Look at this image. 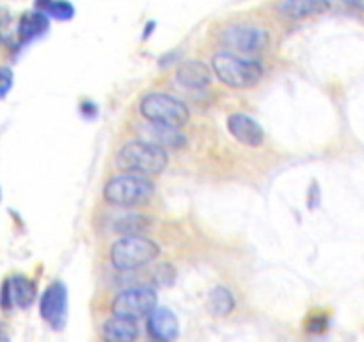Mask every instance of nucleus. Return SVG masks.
Masks as SVG:
<instances>
[{
	"label": "nucleus",
	"mask_w": 364,
	"mask_h": 342,
	"mask_svg": "<svg viewBox=\"0 0 364 342\" xmlns=\"http://www.w3.org/2000/svg\"><path fill=\"white\" fill-rule=\"evenodd\" d=\"M146 330H148L149 337L155 341L171 342L180 335V323L173 310L166 309V306H156L146 317Z\"/></svg>",
	"instance_id": "obj_12"
},
{
	"label": "nucleus",
	"mask_w": 364,
	"mask_h": 342,
	"mask_svg": "<svg viewBox=\"0 0 364 342\" xmlns=\"http://www.w3.org/2000/svg\"><path fill=\"white\" fill-rule=\"evenodd\" d=\"M110 262L117 271H135L146 267L160 255V246L141 234H128L110 246Z\"/></svg>",
	"instance_id": "obj_4"
},
{
	"label": "nucleus",
	"mask_w": 364,
	"mask_h": 342,
	"mask_svg": "<svg viewBox=\"0 0 364 342\" xmlns=\"http://www.w3.org/2000/svg\"><path fill=\"white\" fill-rule=\"evenodd\" d=\"M139 138L144 141L153 142V145L160 146L164 150H178L183 148L187 138L180 127H171V125L164 123H153V121L146 120L144 123L137 127Z\"/></svg>",
	"instance_id": "obj_10"
},
{
	"label": "nucleus",
	"mask_w": 364,
	"mask_h": 342,
	"mask_svg": "<svg viewBox=\"0 0 364 342\" xmlns=\"http://www.w3.org/2000/svg\"><path fill=\"white\" fill-rule=\"evenodd\" d=\"M237 299H235L233 292L224 285H217L210 291L208 298H206V310L215 317H226L235 310Z\"/></svg>",
	"instance_id": "obj_18"
},
{
	"label": "nucleus",
	"mask_w": 364,
	"mask_h": 342,
	"mask_svg": "<svg viewBox=\"0 0 364 342\" xmlns=\"http://www.w3.org/2000/svg\"><path fill=\"white\" fill-rule=\"evenodd\" d=\"M169 164V153L167 150L144 141V139H134L128 141L119 148L116 155V166L121 171L142 175H160Z\"/></svg>",
	"instance_id": "obj_3"
},
{
	"label": "nucleus",
	"mask_w": 364,
	"mask_h": 342,
	"mask_svg": "<svg viewBox=\"0 0 364 342\" xmlns=\"http://www.w3.org/2000/svg\"><path fill=\"white\" fill-rule=\"evenodd\" d=\"M174 267L169 264H159V266L153 269V280L156 285H171L174 281Z\"/></svg>",
	"instance_id": "obj_20"
},
{
	"label": "nucleus",
	"mask_w": 364,
	"mask_h": 342,
	"mask_svg": "<svg viewBox=\"0 0 364 342\" xmlns=\"http://www.w3.org/2000/svg\"><path fill=\"white\" fill-rule=\"evenodd\" d=\"M217 38L224 50H231L242 56H255L270 45L269 32L249 24H228L220 28Z\"/></svg>",
	"instance_id": "obj_6"
},
{
	"label": "nucleus",
	"mask_w": 364,
	"mask_h": 342,
	"mask_svg": "<svg viewBox=\"0 0 364 342\" xmlns=\"http://www.w3.org/2000/svg\"><path fill=\"white\" fill-rule=\"evenodd\" d=\"M228 132L237 139L240 145L258 148L265 141V132L262 125L245 113H233L228 118Z\"/></svg>",
	"instance_id": "obj_11"
},
{
	"label": "nucleus",
	"mask_w": 364,
	"mask_h": 342,
	"mask_svg": "<svg viewBox=\"0 0 364 342\" xmlns=\"http://www.w3.org/2000/svg\"><path fill=\"white\" fill-rule=\"evenodd\" d=\"M212 70L223 84L235 89L252 88L263 77V66L259 61L231 50H220L212 57Z\"/></svg>",
	"instance_id": "obj_2"
},
{
	"label": "nucleus",
	"mask_w": 364,
	"mask_h": 342,
	"mask_svg": "<svg viewBox=\"0 0 364 342\" xmlns=\"http://www.w3.org/2000/svg\"><path fill=\"white\" fill-rule=\"evenodd\" d=\"M159 294L153 287H130L121 291L112 301V314L117 316H127L132 319H142L148 317L156 309Z\"/></svg>",
	"instance_id": "obj_7"
},
{
	"label": "nucleus",
	"mask_w": 364,
	"mask_h": 342,
	"mask_svg": "<svg viewBox=\"0 0 364 342\" xmlns=\"http://www.w3.org/2000/svg\"><path fill=\"white\" fill-rule=\"evenodd\" d=\"M139 113L144 120L153 123L171 125V127H185L191 118V110L176 96L167 93H148L139 102Z\"/></svg>",
	"instance_id": "obj_5"
},
{
	"label": "nucleus",
	"mask_w": 364,
	"mask_h": 342,
	"mask_svg": "<svg viewBox=\"0 0 364 342\" xmlns=\"http://www.w3.org/2000/svg\"><path fill=\"white\" fill-rule=\"evenodd\" d=\"M110 228L119 234H141V232L148 230L151 224V219L146 217L144 214L139 212H116L114 216L109 217Z\"/></svg>",
	"instance_id": "obj_17"
},
{
	"label": "nucleus",
	"mask_w": 364,
	"mask_h": 342,
	"mask_svg": "<svg viewBox=\"0 0 364 342\" xmlns=\"http://www.w3.org/2000/svg\"><path fill=\"white\" fill-rule=\"evenodd\" d=\"M36 296H38V287H36L34 280L23 276V274H13L4 281L2 309L6 312L14 306L28 309L34 303Z\"/></svg>",
	"instance_id": "obj_9"
},
{
	"label": "nucleus",
	"mask_w": 364,
	"mask_h": 342,
	"mask_svg": "<svg viewBox=\"0 0 364 342\" xmlns=\"http://www.w3.org/2000/svg\"><path fill=\"white\" fill-rule=\"evenodd\" d=\"M213 75L215 73H213L212 66H206L201 61H185L178 66L176 81L183 88L199 91V89L208 88Z\"/></svg>",
	"instance_id": "obj_14"
},
{
	"label": "nucleus",
	"mask_w": 364,
	"mask_h": 342,
	"mask_svg": "<svg viewBox=\"0 0 364 342\" xmlns=\"http://www.w3.org/2000/svg\"><path fill=\"white\" fill-rule=\"evenodd\" d=\"M331 9V0H279L276 11L288 20H306Z\"/></svg>",
	"instance_id": "obj_13"
},
{
	"label": "nucleus",
	"mask_w": 364,
	"mask_h": 342,
	"mask_svg": "<svg viewBox=\"0 0 364 342\" xmlns=\"http://www.w3.org/2000/svg\"><path fill=\"white\" fill-rule=\"evenodd\" d=\"M338 2L345 4L347 7H352L355 11H363L364 13V0H338Z\"/></svg>",
	"instance_id": "obj_22"
},
{
	"label": "nucleus",
	"mask_w": 364,
	"mask_h": 342,
	"mask_svg": "<svg viewBox=\"0 0 364 342\" xmlns=\"http://www.w3.org/2000/svg\"><path fill=\"white\" fill-rule=\"evenodd\" d=\"M0 75H2V89H0V96H2V98H6L7 93H9V89H11V86H13L14 77H13V71H11L7 66L2 68Z\"/></svg>",
	"instance_id": "obj_21"
},
{
	"label": "nucleus",
	"mask_w": 364,
	"mask_h": 342,
	"mask_svg": "<svg viewBox=\"0 0 364 342\" xmlns=\"http://www.w3.org/2000/svg\"><path fill=\"white\" fill-rule=\"evenodd\" d=\"M48 14L45 11H34V13H25L20 18V24H18V43L25 45V43H31L32 39L39 38L41 34H45L48 31Z\"/></svg>",
	"instance_id": "obj_16"
},
{
	"label": "nucleus",
	"mask_w": 364,
	"mask_h": 342,
	"mask_svg": "<svg viewBox=\"0 0 364 342\" xmlns=\"http://www.w3.org/2000/svg\"><path fill=\"white\" fill-rule=\"evenodd\" d=\"M102 337L110 342H132L139 337V324L137 319H132L127 316H117L114 314L112 317L103 323Z\"/></svg>",
	"instance_id": "obj_15"
},
{
	"label": "nucleus",
	"mask_w": 364,
	"mask_h": 342,
	"mask_svg": "<svg viewBox=\"0 0 364 342\" xmlns=\"http://www.w3.org/2000/svg\"><path fill=\"white\" fill-rule=\"evenodd\" d=\"M155 195V182L142 173L123 171L121 175L109 178L103 187V198L107 203L119 209L141 207L149 203Z\"/></svg>",
	"instance_id": "obj_1"
},
{
	"label": "nucleus",
	"mask_w": 364,
	"mask_h": 342,
	"mask_svg": "<svg viewBox=\"0 0 364 342\" xmlns=\"http://www.w3.org/2000/svg\"><path fill=\"white\" fill-rule=\"evenodd\" d=\"M43 11L46 14H50L52 18H57V20L63 21L71 20L75 16V7L68 0H50Z\"/></svg>",
	"instance_id": "obj_19"
},
{
	"label": "nucleus",
	"mask_w": 364,
	"mask_h": 342,
	"mask_svg": "<svg viewBox=\"0 0 364 342\" xmlns=\"http://www.w3.org/2000/svg\"><path fill=\"white\" fill-rule=\"evenodd\" d=\"M41 319L53 330H63L68 321V289L63 281H52L39 299Z\"/></svg>",
	"instance_id": "obj_8"
}]
</instances>
